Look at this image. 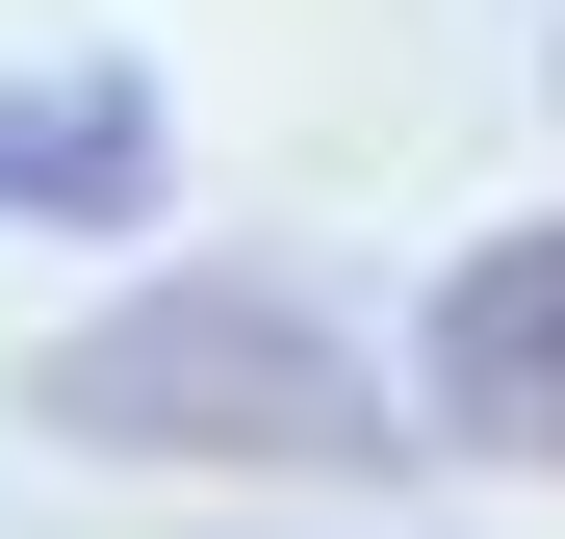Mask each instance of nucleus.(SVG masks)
Listing matches in <instances>:
<instances>
[{
    "label": "nucleus",
    "instance_id": "1",
    "mask_svg": "<svg viewBox=\"0 0 565 539\" xmlns=\"http://www.w3.org/2000/svg\"><path fill=\"white\" fill-rule=\"evenodd\" d=\"M77 463H282V488H334V463H412L386 436V359H360L309 283H154L104 334H52V386H26Z\"/></svg>",
    "mask_w": 565,
    "mask_h": 539
},
{
    "label": "nucleus",
    "instance_id": "2",
    "mask_svg": "<svg viewBox=\"0 0 565 539\" xmlns=\"http://www.w3.org/2000/svg\"><path fill=\"white\" fill-rule=\"evenodd\" d=\"M412 386H437V436H462V463H565V206H540V231H489V257L437 283Z\"/></svg>",
    "mask_w": 565,
    "mask_h": 539
},
{
    "label": "nucleus",
    "instance_id": "3",
    "mask_svg": "<svg viewBox=\"0 0 565 539\" xmlns=\"http://www.w3.org/2000/svg\"><path fill=\"white\" fill-rule=\"evenodd\" d=\"M154 180H180V129H154V77H129V52L0 77V206H26V231H154Z\"/></svg>",
    "mask_w": 565,
    "mask_h": 539
}]
</instances>
